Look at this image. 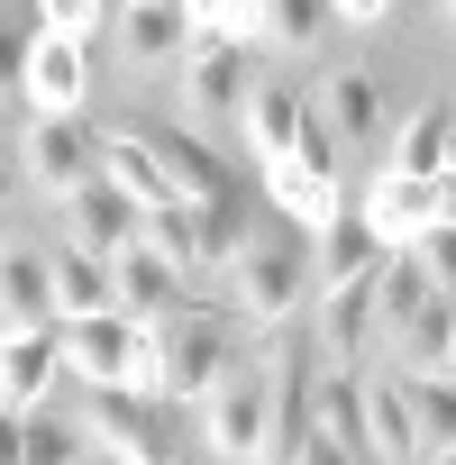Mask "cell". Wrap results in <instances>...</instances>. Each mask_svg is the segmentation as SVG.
I'll use <instances>...</instances> for the list:
<instances>
[{"label":"cell","instance_id":"obj_1","mask_svg":"<svg viewBox=\"0 0 456 465\" xmlns=\"http://www.w3.org/2000/svg\"><path fill=\"white\" fill-rule=\"evenodd\" d=\"M219 302L247 329H292V311L311 302V228H256V238L219 265Z\"/></svg>","mask_w":456,"mask_h":465},{"label":"cell","instance_id":"obj_2","mask_svg":"<svg viewBox=\"0 0 456 465\" xmlns=\"http://www.w3.org/2000/svg\"><path fill=\"white\" fill-rule=\"evenodd\" d=\"M238 329H247V320L228 311V302H183V311H164V320H155V392L192 411L228 365L247 356Z\"/></svg>","mask_w":456,"mask_h":465},{"label":"cell","instance_id":"obj_3","mask_svg":"<svg viewBox=\"0 0 456 465\" xmlns=\"http://www.w3.org/2000/svg\"><path fill=\"white\" fill-rule=\"evenodd\" d=\"M192 420H201V447L219 465H265V429H274V374H265V356L247 347L238 365L192 401Z\"/></svg>","mask_w":456,"mask_h":465},{"label":"cell","instance_id":"obj_4","mask_svg":"<svg viewBox=\"0 0 456 465\" xmlns=\"http://www.w3.org/2000/svg\"><path fill=\"white\" fill-rule=\"evenodd\" d=\"M92 173H101V137H92L83 119H37V110H28V128H19V183L46 192V201H64V192H83Z\"/></svg>","mask_w":456,"mask_h":465},{"label":"cell","instance_id":"obj_5","mask_svg":"<svg viewBox=\"0 0 456 465\" xmlns=\"http://www.w3.org/2000/svg\"><path fill=\"white\" fill-rule=\"evenodd\" d=\"M173 83H183V119H192V128L238 119L247 92H256V74H247V37H192V55L173 64Z\"/></svg>","mask_w":456,"mask_h":465},{"label":"cell","instance_id":"obj_6","mask_svg":"<svg viewBox=\"0 0 456 465\" xmlns=\"http://www.w3.org/2000/svg\"><path fill=\"white\" fill-rule=\"evenodd\" d=\"M392 247H411L420 228H438V219H456V164L447 173H392V164H374V183H365V201H356Z\"/></svg>","mask_w":456,"mask_h":465},{"label":"cell","instance_id":"obj_7","mask_svg":"<svg viewBox=\"0 0 456 465\" xmlns=\"http://www.w3.org/2000/svg\"><path fill=\"white\" fill-rule=\"evenodd\" d=\"M55 219H64V247H83V256H128L146 238V201H128L110 173H92L83 192H64Z\"/></svg>","mask_w":456,"mask_h":465},{"label":"cell","instance_id":"obj_8","mask_svg":"<svg viewBox=\"0 0 456 465\" xmlns=\"http://www.w3.org/2000/svg\"><path fill=\"white\" fill-rule=\"evenodd\" d=\"M37 119H74L83 101H92V37H74V28H37V46H28V92H19Z\"/></svg>","mask_w":456,"mask_h":465},{"label":"cell","instance_id":"obj_9","mask_svg":"<svg viewBox=\"0 0 456 465\" xmlns=\"http://www.w3.org/2000/svg\"><path fill=\"white\" fill-rule=\"evenodd\" d=\"M383 256H392V238H383V228H374L365 210H338V219L320 228V238H311V302H320V292H347V283H365Z\"/></svg>","mask_w":456,"mask_h":465},{"label":"cell","instance_id":"obj_10","mask_svg":"<svg viewBox=\"0 0 456 465\" xmlns=\"http://www.w3.org/2000/svg\"><path fill=\"white\" fill-rule=\"evenodd\" d=\"M311 110H320V119L338 128V146H356V155H374V146L392 137V119H383V74H374V64H338Z\"/></svg>","mask_w":456,"mask_h":465},{"label":"cell","instance_id":"obj_11","mask_svg":"<svg viewBox=\"0 0 456 465\" xmlns=\"http://www.w3.org/2000/svg\"><path fill=\"white\" fill-rule=\"evenodd\" d=\"M55 383H64V320L55 329H0V401L46 411Z\"/></svg>","mask_w":456,"mask_h":465},{"label":"cell","instance_id":"obj_12","mask_svg":"<svg viewBox=\"0 0 456 465\" xmlns=\"http://www.w3.org/2000/svg\"><path fill=\"white\" fill-rule=\"evenodd\" d=\"M365 465H429L420 420H411V383H401L392 365L365 374Z\"/></svg>","mask_w":456,"mask_h":465},{"label":"cell","instance_id":"obj_13","mask_svg":"<svg viewBox=\"0 0 456 465\" xmlns=\"http://www.w3.org/2000/svg\"><path fill=\"white\" fill-rule=\"evenodd\" d=\"M0 329H55V247L0 238Z\"/></svg>","mask_w":456,"mask_h":465},{"label":"cell","instance_id":"obj_14","mask_svg":"<svg viewBox=\"0 0 456 465\" xmlns=\"http://www.w3.org/2000/svg\"><path fill=\"white\" fill-rule=\"evenodd\" d=\"M192 10H183V0H128V10H119V55L137 64V74H173L183 55H192Z\"/></svg>","mask_w":456,"mask_h":465},{"label":"cell","instance_id":"obj_15","mask_svg":"<svg viewBox=\"0 0 456 465\" xmlns=\"http://www.w3.org/2000/svg\"><path fill=\"white\" fill-rule=\"evenodd\" d=\"M110 292H119V311L128 320H164V311H183L192 302V274L164 256V247H128V256H110Z\"/></svg>","mask_w":456,"mask_h":465},{"label":"cell","instance_id":"obj_16","mask_svg":"<svg viewBox=\"0 0 456 465\" xmlns=\"http://www.w3.org/2000/svg\"><path fill=\"white\" fill-rule=\"evenodd\" d=\"M155 392H137V383H83V438H101V447H119V456H155Z\"/></svg>","mask_w":456,"mask_h":465},{"label":"cell","instance_id":"obj_17","mask_svg":"<svg viewBox=\"0 0 456 465\" xmlns=\"http://www.w3.org/2000/svg\"><path fill=\"white\" fill-rule=\"evenodd\" d=\"M383 146H392V155H383L392 173H447V164H456V101H447V92H438V101H420Z\"/></svg>","mask_w":456,"mask_h":465},{"label":"cell","instance_id":"obj_18","mask_svg":"<svg viewBox=\"0 0 456 465\" xmlns=\"http://www.w3.org/2000/svg\"><path fill=\"white\" fill-rule=\"evenodd\" d=\"M265 192H274V219H292V228H320L347 210L338 201V173H320V164H302V155H283V164H265Z\"/></svg>","mask_w":456,"mask_h":465},{"label":"cell","instance_id":"obj_19","mask_svg":"<svg viewBox=\"0 0 456 465\" xmlns=\"http://www.w3.org/2000/svg\"><path fill=\"white\" fill-rule=\"evenodd\" d=\"M101 173L128 192V201H146V210H164V201H183V183H173V164H164V146L155 137H101Z\"/></svg>","mask_w":456,"mask_h":465},{"label":"cell","instance_id":"obj_20","mask_svg":"<svg viewBox=\"0 0 456 465\" xmlns=\"http://www.w3.org/2000/svg\"><path fill=\"white\" fill-rule=\"evenodd\" d=\"M302 119H311V101H302L292 83H256V92H247V110H238V128H247V155L283 164V155H292V137H302Z\"/></svg>","mask_w":456,"mask_h":465},{"label":"cell","instance_id":"obj_21","mask_svg":"<svg viewBox=\"0 0 456 465\" xmlns=\"http://www.w3.org/2000/svg\"><path fill=\"white\" fill-rule=\"evenodd\" d=\"M92 311H119V292H110V256L55 247V320H92Z\"/></svg>","mask_w":456,"mask_h":465},{"label":"cell","instance_id":"obj_22","mask_svg":"<svg viewBox=\"0 0 456 465\" xmlns=\"http://www.w3.org/2000/svg\"><path fill=\"white\" fill-rule=\"evenodd\" d=\"M37 0H0V101L28 92V46H37Z\"/></svg>","mask_w":456,"mask_h":465},{"label":"cell","instance_id":"obj_23","mask_svg":"<svg viewBox=\"0 0 456 465\" xmlns=\"http://www.w3.org/2000/svg\"><path fill=\"white\" fill-rule=\"evenodd\" d=\"M155 146H164V164H173L183 201H228V173H219V155H210L192 128H173V137H155Z\"/></svg>","mask_w":456,"mask_h":465},{"label":"cell","instance_id":"obj_24","mask_svg":"<svg viewBox=\"0 0 456 465\" xmlns=\"http://www.w3.org/2000/svg\"><path fill=\"white\" fill-rule=\"evenodd\" d=\"M411 383V420H420V447H456V374H401Z\"/></svg>","mask_w":456,"mask_h":465},{"label":"cell","instance_id":"obj_25","mask_svg":"<svg viewBox=\"0 0 456 465\" xmlns=\"http://www.w3.org/2000/svg\"><path fill=\"white\" fill-rule=\"evenodd\" d=\"M338 19V0H265V46H320V28Z\"/></svg>","mask_w":456,"mask_h":465},{"label":"cell","instance_id":"obj_26","mask_svg":"<svg viewBox=\"0 0 456 465\" xmlns=\"http://www.w3.org/2000/svg\"><path fill=\"white\" fill-rule=\"evenodd\" d=\"M411 256L429 265V283L456 302V219H438V228H420V238H411Z\"/></svg>","mask_w":456,"mask_h":465},{"label":"cell","instance_id":"obj_27","mask_svg":"<svg viewBox=\"0 0 456 465\" xmlns=\"http://www.w3.org/2000/svg\"><path fill=\"white\" fill-rule=\"evenodd\" d=\"M37 19H46V28H74V37H92V28H101V0H37Z\"/></svg>","mask_w":456,"mask_h":465},{"label":"cell","instance_id":"obj_28","mask_svg":"<svg viewBox=\"0 0 456 465\" xmlns=\"http://www.w3.org/2000/svg\"><path fill=\"white\" fill-rule=\"evenodd\" d=\"M292 465H365V456H356V447H338L329 429H311V438L292 447Z\"/></svg>","mask_w":456,"mask_h":465},{"label":"cell","instance_id":"obj_29","mask_svg":"<svg viewBox=\"0 0 456 465\" xmlns=\"http://www.w3.org/2000/svg\"><path fill=\"white\" fill-rule=\"evenodd\" d=\"M19 192H28V183H19V137H0V219H10Z\"/></svg>","mask_w":456,"mask_h":465},{"label":"cell","instance_id":"obj_30","mask_svg":"<svg viewBox=\"0 0 456 465\" xmlns=\"http://www.w3.org/2000/svg\"><path fill=\"white\" fill-rule=\"evenodd\" d=\"M338 19L347 28H374V19H392V0H338Z\"/></svg>","mask_w":456,"mask_h":465},{"label":"cell","instance_id":"obj_31","mask_svg":"<svg viewBox=\"0 0 456 465\" xmlns=\"http://www.w3.org/2000/svg\"><path fill=\"white\" fill-rule=\"evenodd\" d=\"M0 465H19V411L0 401Z\"/></svg>","mask_w":456,"mask_h":465},{"label":"cell","instance_id":"obj_32","mask_svg":"<svg viewBox=\"0 0 456 465\" xmlns=\"http://www.w3.org/2000/svg\"><path fill=\"white\" fill-rule=\"evenodd\" d=\"M74 465H119V447H101V438H92V447H83Z\"/></svg>","mask_w":456,"mask_h":465},{"label":"cell","instance_id":"obj_33","mask_svg":"<svg viewBox=\"0 0 456 465\" xmlns=\"http://www.w3.org/2000/svg\"><path fill=\"white\" fill-rule=\"evenodd\" d=\"M119 465H164V456H119Z\"/></svg>","mask_w":456,"mask_h":465},{"label":"cell","instance_id":"obj_34","mask_svg":"<svg viewBox=\"0 0 456 465\" xmlns=\"http://www.w3.org/2000/svg\"><path fill=\"white\" fill-rule=\"evenodd\" d=\"M429 465H456V447H438V456H429Z\"/></svg>","mask_w":456,"mask_h":465},{"label":"cell","instance_id":"obj_35","mask_svg":"<svg viewBox=\"0 0 456 465\" xmlns=\"http://www.w3.org/2000/svg\"><path fill=\"white\" fill-rule=\"evenodd\" d=\"M447 374H456V338H447Z\"/></svg>","mask_w":456,"mask_h":465},{"label":"cell","instance_id":"obj_36","mask_svg":"<svg viewBox=\"0 0 456 465\" xmlns=\"http://www.w3.org/2000/svg\"><path fill=\"white\" fill-rule=\"evenodd\" d=\"M447 19H456V0H447Z\"/></svg>","mask_w":456,"mask_h":465}]
</instances>
